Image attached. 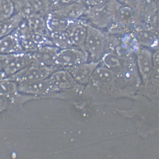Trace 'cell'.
<instances>
[{"label": "cell", "instance_id": "obj_28", "mask_svg": "<svg viewBox=\"0 0 159 159\" xmlns=\"http://www.w3.org/2000/svg\"><path fill=\"white\" fill-rule=\"evenodd\" d=\"M9 107L8 99L5 97L0 95V115L9 109Z\"/></svg>", "mask_w": 159, "mask_h": 159}, {"label": "cell", "instance_id": "obj_34", "mask_svg": "<svg viewBox=\"0 0 159 159\" xmlns=\"http://www.w3.org/2000/svg\"><path fill=\"white\" fill-rule=\"evenodd\" d=\"M11 1H12L13 2H14L16 1V0H11Z\"/></svg>", "mask_w": 159, "mask_h": 159}, {"label": "cell", "instance_id": "obj_5", "mask_svg": "<svg viewBox=\"0 0 159 159\" xmlns=\"http://www.w3.org/2000/svg\"><path fill=\"white\" fill-rule=\"evenodd\" d=\"M20 92L35 96L38 99L50 98L63 97V95L58 93L51 84L49 78L40 80L25 85H18Z\"/></svg>", "mask_w": 159, "mask_h": 159}, {"label": "cell", "instance_id": "obj_32", "mask_svg": "<svg viewBox=\"0 0 159 159\" xmlns=\"http://www.w3.org/2000/svg\"><path fill=\"white\" fill-rule=\"evenodd\" d=\"M2 20V18L1 12H0V22Z\"/></svg>", "mask_w": 159, "mask_h": 159}, {"label": "cell", "instance_id": "obj_4", "mask_svg": "<svg viewBox=\"0 0 159 159\" xmlns=\"http://www.w3.org/2000/svg\"><path fill=\"white\" fill-rule=\"evenodd\" d=\"M89 55L86 51L72 47L60 50L57 56L56 64L66 69L88 61Z\"/></svg>", "mask_w": 159, "mask_h": 159}, {"label": "cell", "instance_id": "obj_9", "mask_svg": "<svg viewBox=\"0 0 159 159\" xmlns=\"http://www.w3.org/2000/svg\"><path fill=\"white\" fill-rule=\"evenodd\" d=\"M101 62H86L66 69L78 84L83 86L90 81L93 72Z\"/></svg>", "mask_w": 159, "mask_h": 159}, {"label": "cell", "instance_id": "obj_15", "mask_svg": "<svg viewBox=\"0 0 159 159\" xmlns=\"http://www.w3.org/2000/svg\"><path fill=\"white\" fill-rule=\"evenodd\" d=\"M138 63L139 70L144 78H147L151 74L153 69L152 53L146 49L139 52Z\"/></svg>", "mask_w": 159, "mask_h": 159}, {"label": "cell", "instance_id": "obj_21", "mask_svg": "<svg viewBox=\"0 0 159 159\" xmlns=\"http://www.w3.org/2000/svg\"><path fill=\"white\" fill-rule=\"evenodd\" d=\"M25 20L30 30L49 33L46 24L45 17L43 15L34 13Z\"/></svg>", "mask_w": 159, "mask_h": 159}, {"label": "cell", "instance_id": "obj_8", "mask_svg": "<svg viewBox=\"0 0 159 159\" xmlns=\"http://www.w3.org/2000/svg\"><path fill=\"white\" fill-rule=\"evenodd\" d=\"M34 59L33 54L23 52L14 54L8 64L0 74V81L15 74L28 66Z\"/></svg>", "mask_w": 159, "mask_h": 159}, {"label": "cell", "instance_id": "obj_17", "mask_svg": "<svg viewBox=\"0 0 159 159\" xmlns=\"http://www.w3.org/2000/svg\"><path fill=\"white\" fill-rule=\"evenodd\" d=\"M136 14L133 7L122 5L115 14L112 24L124 25L134 21Z\"/></svg>", "mask_w": 159, "mask_h": 159}, {"label": "cell", "instance_id": "obj_13", "mask_svg": "<svg viewBox=\"0 0 159 159\" xmlns=\"http://www.w3.org/2000/svg\"><path fill=\"white\" fill-rule=\"evenodd\" d=\"M60 49L53 45H47L38 48L33 54L34 59L48 66H56L57 56Z\"/></svg>", "mask_w": 159, "mask_h": 159}, {"label": "cell", "instance_id": "obj_3", "mask_svg": "<svg viewBox=\"0 0 159 159\" xmlns=\"http://www.w3.org/2000/svg\"><path fill=\"white\" fill-rule=\"evenodd\" d=\"M108 41V37L101 29L87 23L84 47L91 61L101 62Z\"/></svg>", "mask_w": 159, "mask_h": 159}, {"label": "cell", "instance_id": "obj_20", "mask_svg": "<svg viewBox=\"0 0 159 159\" xmlns=\"http://www.w3.org/2000/svg\"><path fill=\"white\" fill-rule=\"evenodd\" d=\"M114 73L120 72L123 69L124 62L123 59L112 52H105L102 58L101 62Z\"/></svg>", "mask_w": 159, "mask_h": 159}, {"label": "cell", "instance_id": "obj_11", "mask_svg": "<svg viewBox=\"0 0 159 159\" xmlns=\"http://www.w3.org/2000/svg\"><path fill=\"white\" fill-rule=\"evenodd\" d=\"M87 7L81 0H77L74 2L51 12L69 20H79L84 16Z\"/></svg>", "mask_w": 159, "mask_h": 159}, {"label": "cell", "instance_id": "obj_6", "mask_svg": "<svg viewBox=\"0 0 159 159\" xmlns=\"http://www.w3.org/2000/svg\"><path fill=\"white\" fill-rule=\"evenodd\" d=\"M87 23L82 19L70 20L66 31L73 46L85 51L84 44Z\"/></svg>", "mask_w": 159, "mask_h": 159}, {"label": "cell", "instance_id": "obj_1", "mask_svg": "<svg viewBox=\"0 0 159 159\" xmlns=\"http://www.w3.org/2000/svg\"><path fill=\"white\" fill-rule=\"evenodd\" d=\"M122 5L118 0H104L99 4L88 7L84 16L87 22L100 29L111 26L116 13Z\"/></svg>", "mask_w": 159, "mask_h": 159}, {"label": "cell", "instance_id": "obj_19", "mask_svg": "<svg viewBox=\"0 0 159 159\" xmlns=\"http://www.w3.org/2000/svg\"><path fill=\"white\" fill-rule=\"evenodd\" d=\"M135 36L141 44L147 46L154 44L157 41L156 33L147 25L139 27L135 31Z\"/></svg>", "mask_w": 159, "mask_h": 159}, {"label": "cell", "instance_id": "obj_31", "mask_svg": "<svg viewBox=\"0 0 159 159\" xmlns=\"http://www.w3.org/2000/svg\"><path fill=\"white\" fill-rule=\"evenodd\" d=\"M122 5L133 7L134 3L138 0H118Z\"/></svg>", "mask_w": 159, "mask_h": 159}, {"label": "cell", "instance_id": "obj_24", "mask_svg": "<svg viewBox=\"0 0 159 159\" xmlns=\"http://www.w3.org/2000/svg\"><path fill=\"white\" fill-rule=\"evenodd\" d=\"M34 11L45 17L52 10V0H29Z\"/></svg>", "mask_w": 159, "mask_h": 159}, {"label": "cell", "instance_id": "obj_23", "mask_svg": "<svg viewBox=\"0 0 159 159\" xmlns=\"http://www.w3.org/2000/svg\"><path fill=\"white\" fill-rule=\"evenodd\" d=\"M16 82L9 80L0 81V95L7 98L14 96L19 92Z\"/></svg>", "mask_w": 159, "mask_h": 159}, {"label": "cell", "instance_id": "obj_10", "mask_svg": "<svg viewBox=\"0 0 159 159\" xmlns=\"http://www.w3.org/2000/svg\"><path fill=\"white\" fill-rule=\"evenodd\" d=\"M133 7L138 20L147 22L158 12L159 4L153 0H138Z\"/></svg>", "mask_w": 159, "mask_h": 159}, {"label": "cell", "instance_id": "obj_33", "mask_svg": "<svg viewBox=\"0 0 159 159\" xmlns=\"http://www.w3.org/2000/svg\"><path fill=\"white\" fill-rule=\"evenodd\" d=\"M153 1H155V2L158 3L159 4V0H153Z\"/></svg>", "mask_w": 159, "mask_h": 159}, {"label": "cell", "instance_id": "obj_29", "mask_svg": "<svg viewBox=\"0 0 159 159\" xmlns=\"http://www.w3.org/2000/svg\"><path fill=\"white\" fill-rule=\"evenodd\" d=\"M152 61L153 68L158 70L159 69V52L155 51L152 53Z\"/></svg>", "mask_w": 159, "mask_h": 159}, {"label": "cell", "instance_id": "obj_27", "mask_svg": "<svg viewBox=\"0 0 159 159\" xmlns=\"http://www.w3.org/2000/svg\"><path fill=\"white\" fill-rule=\"evenodd\" d=\"M14 54H0V74L2 72L3 69L8 64Z\"/></svg>", "mask_w": 159, "mask_h": 159}, {"label": "cell", "instance_id": "obj_12", "mask_svg": "<svg viewBox=\"0 0 159 159\" xmlns=\"http://www.w3.org/2000/svg\"><path fill=\"white\" fill-rule=\"evenodd\" d=\"M25 52L20 44L19 35L16 30L0 38V54H10Z\"/></svg>", "mask_w": 159, "mask_h": 159}, {"label": "cell", "instance_id": "obj_22", "mask_svg": "<svg viewBox=\"0 0 159 159\" xmlns=\"http://www.w3.org/2000/svg\"><path fill=\"white\" fill-rule=\"evenodd\" d=\"M50 38L52 45L60 50L74 47L71 44L66 32L50 33Z\"/></svg>", "mask_w": 159, "mask_h": 159}, {"label": "cell", "instance_id": "obj_30", "mask_svg": "<svg viewBox=\"0 0 159 159\" xmlns=\"http://www.w3.org/2000/svg\"><path fill=\"white\" fill-rule=\"evenodd\" d=\"M87 7L94 6L101 3L104 0H81Z\"/></svg>", "mask_w": 159, "mask_h": 159}, {"label": "cell", "instance_id": "obj_25", "mask_svg": "<svg viewBox=\"0 0 159 159\" xmlns=\"http://www.w3.org/2000/svg\"><path fill=\"white\" fill-rule=\"evenodd\" d=\"M0 12L2 20L15 13L14 4L11 0H0Z\"/></svg>", "mask_w": 159, "mask_h": 159}, {"label": "cell", "instance_id": "obj_14", "mask_svg": "<svg viewBox=\"0 0 159 159\" xmlns=\"http://www.w3.org/2000/svg\"><path fill=\"white\" fill-rule=\"evenodd\" d=\"M70 20L50 12L45 17L46 24L49 33L66 32Z\"/></svg>", "mask_w": 159, "mask_h": 159}, {"label": "cell", "instance_id": "obj_2", "mask_svg": "<svg viewBox=\"0 0 159 159\" xmlns=\"http://www.w3.org/2000/svg\"><path fill=\"white\" fill-rule=\"evenodd\" d=\"M61 69L57 66L46 65L34 59L28 66L5 80L16 82L19 85L29 84L48 78L53 73Z\"/></svg>", "mask_w": 159, "mask_h": 159}, {"label": "cell", "instance_id": "obj_18", "mask_svg": "<svg viewBox=\"0 0 159 159\" xmlns=\"http://www.w3.org/2000/svg\"><path fill=\"white\" fill-rule=\"evenodd\" d=\"M114 74L107 67L98 66L93 72L90 81L96 85L109 84L114 81Z\"/></svg>", "mask_w": 159, "mask_h": 159}, {"label": "cell", "instance_id": "obj_7", "mask_svg": "<svg viewBox=\"0 0 159 159\" xmlns=\"http://www.w3.org/2000/svg\"><path fill=\"white\" fill-rule=\"evenodd\" d=\"M48 78L55 90L58 93L68 92L81 86L75 81L69 71L64 69L57 70Z\"/></svg>", "mask_w": 159, "mask_h": 159}, {"label": "cell", "instance_id": "obj_26", "mask_svg": "<svg viewBox=\"0 0 159 159\" xmlns=\"http://www.w3.org/2000/svg\"><path fill=\"white\" fill-rule=\"evenodd\" d=\"M76 1L77 0H54L52 1L51 12L66 6Z\"/></svg>", "mask_w": 159, "mask_h": 159}, {"label": "cell", "instance_id": "obj_16", "mask_svg": "<svg viewBox=\"0 0 159 159\" xmlns=\"http://www.w3.org/2000/svg\"><path fill=\"white\" fill-rule=\"evenodd\" d=\"M25 19L22 15L16 12L0 22V38L9 35L17 30Z\"/></svg>", "mask_w": 159, "mask_h": 159}, {"label": "cell", "instance_id": "obj_35", "mask_svg": "<svg viewBox=\"0 0 159 159\" xmlns=\"http://www.w3.org/2000/svg\"><path fill=\"white\" fill-rule=\"evenodd\" d=\"M52 1H54V0H52Z\"/></svg>", "mask_w": 159, "mask_h": 159}]
</instances>
